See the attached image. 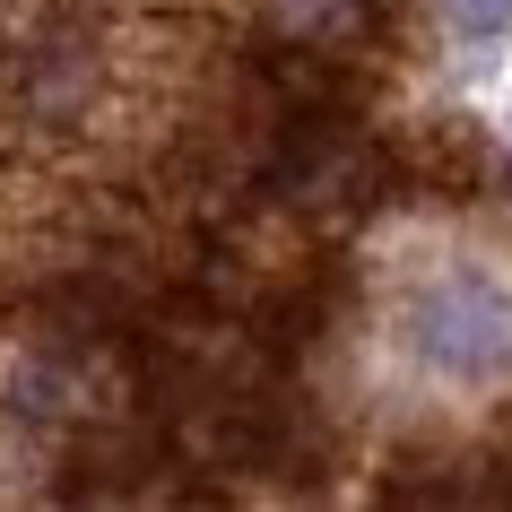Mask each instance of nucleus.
<instances>
[{
  "label": "nucleus",
  "instance_id": "1",
  "mask_svg": "<svg viewBox=\"0 0 512 512\" xmlns=\"http://www.w3.org/2000/svg\"><path fill=\"white\" fill-rule=\"evenodd\" d=\"M408 348L426 356L434 374H460V382H495L512 374V304L478 278H443L408 304Z\"/></svg>",
  "mask_w": 512,
  "mask_h": 512
},
{
  "label": "nucleus",
  "instance_id": "2",
  "mask_svg": "<svg viewBox=\"0 0 512 512\" xmlns=\"http://www.w3.org/2000/svg\"><path fill=\"white\" fill-rule=\"evenodd\" d=\"M443 9H452L460 35H504V18H512V0H443Z\"/></svg>",
  "mask_w": 512,
  "mask_h": 512
}]
</instances>
